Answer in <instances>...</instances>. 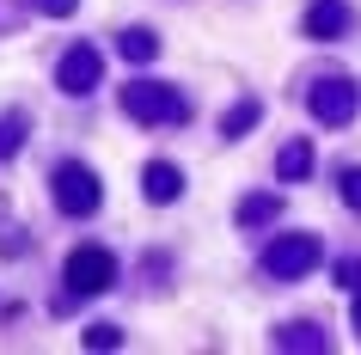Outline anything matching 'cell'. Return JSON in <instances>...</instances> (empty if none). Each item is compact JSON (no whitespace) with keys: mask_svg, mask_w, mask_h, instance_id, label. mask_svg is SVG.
<instances>
[{"mask_svg":"<svg viewBox=\"0 0 361 355\" xmlns=\"http://www.w3.org/2000/svg\"><path fill=\"white\" fill-rule=\"evenodd\" d=\"M276 215H282V203H276V196H251V203L239 208V221H245V227H257V221H276Z\"/></svg>","mask_w":361,"mask_h":355,"instance_id":"obj_12","label":"cell"},{"mask_svg":"<svg viewBox=\"0 0 361 355\" xmlns=\"http://www.w3.org/2000/svg\"><path fill=\"white\" fill-rule=\"evenodd\" d=\"M116 343H123L116 325H92V331H86V349H116Z\"/></svg>","mask_w":361,"mask_h":355,"instance_id":"obj_13","label":"cell"},{"mask_svg":"<svg viewBox=\"0 0 361 355\" xmlns=\"http://www.w3.org/2000/svg\"><path fill=\"white\" fill-rule=\"evenodd\" d=\"M251 123H257V104H239V111H233L227 123H221V135H245Z\"/></svg>","mask_w":361,"mask_h":355,"instance_id":"obj_14","label":"cell"},{"mask_svg":"<svg viewBox=\"0 0 361 355\" xmlns=\"http://www.w3.org/2000/svg\"><path fill=\"white\" fill-rule=\"evenodd\" d=\"M343 203H349V208L361 215V166H349V172H343Z\"/></svg>","mask_w":361,"mask_h":355,"instance_id":"obj_15","label":"cell"},{"mask_svg":"<svg viewBox=\"0 0 361 355\" xmlns=\"http://www.w3.org/2000/svg\"><path fill=\"white\" fill-rule=\"evenodd\" d=\"M61 276H68V294H104L116 282V258L104 245H80V251H68Z\"/></svg>","mask_w":361,"mask_h":355,"instance_id":"obj_2","label":"cell"},{"mask_svg":"<svg viewBox=\"0 0 361 355\" xmlns=\"http://www.w3.org/2000/svg\"><path fill=\"white\" fill-rule=\"evenodd\" d=\"M306 111L319 116L324 129H343V123H355V111H361V92L349 86L343 74H331V80H319L312 92H306Z\"/></svg>","mask_w":361,"mask_h":355,"instance_id":"obj_4","label":"cell"},{"mask_svg":"<svg viewBox=\"0 0 361 355\" xmlns=\"http://www.w3.org/2000/svg\"><path fill=\"white\" fill-rule=\"evenodd\" d=\"M276 172H282L288 184H294V178H306V172H312V148H306V141H288L282 160H276Z\"/></svg>","mask_w":361,"mask_h":355,"instance_id":"obj_10","label":"cell"},{"mask_svg":"<svg viewBox=\"0 0 361 355\" xmlns=\"http://www.w3.org/2000/svg\"><path fill=\"white\" fill-rule=\"evenodd\" d=\"M74 6H80V0H37V13H49V19H68Z\"/></svg>","mask_w":361,"mask_h":355,"instance_id":"obj_17","label":"cell"},{"mask_svg":"<svg viewBox=\"0 0 361 355\" xmlns=\"http://www.w3.org/2000/svg\"><path fill=\"white\" fill-rule=\"evenodd\" d=\"M123 111H129L135 123H184L190 104L171 92V86H159V80H129V86H123Z\"/></svg>","mask_w":361,"mask_h":355,"instance_id":"obj_1","label":"cell"},{"mask_svg":"<svg viewBox=\"0 0 361 355\" xmlns=\"http://www.w3.org/2000/svg\"><path fill=\"white\" fill-rule=\"evenodd\" d=\"M306 31H312V37H343V31H349V6H343V0H312V6H306Z\"/></svg>","mask_w":361,"mask_h":355,"instance_id":"obj_8","label":"cell"},{"mask_svg":"<svg viewBox=\"0 0 361 355\" xmlns=\"http://www.w3.org/2000/svg\"><path fill=\"white\" fill-rule=\"evenodd\" d=\"M116 43H123V56H129V61H153V56H159V37H153L147 25H129Z\"/></svg>","mask_w":361,"mask_h":355,"instance_id":"obj_9","label":"cell"},{"mask_svg":"<svg viewBox=\"0 0 361 355\" xmlns=\"http://www.w3.org/2000/svg\"><path fill=\"white\" fill-rule=\"evenodd\" d=\"M141 190H147V203H178V196H184V172L166 166V160H153V166L141 172Z\"/></svg>","mask_w":361,"mask_h":355,"instance_id":"obj_7","label":"cell"},{"mask_svg":"<svg viewBox=\"0 0 361 355\" xmlns=\"http://www.w3.org/2000/svg\"><path fill=\"white\" fill-rule=\"evenodd\" d=\"M355 331H361V294H355Z\"/></svg>","mask_w":361,"mask_h":355,"instance_id":"obj_18","label":"cell"},{"mask_svg":"<svg viewBox=\"0 0 361 355\" xmlns=\"http://www.w3.org/2000/svg\"><path fill=\"white\" fill-rule=\"evenodd\" d=\"M49 184H56V208L61 215H92L98 208V178L86 166H74V160H61Z\"/></svg>","mask_w":361,"mask_h":355,"instance_id":"obj_5","label":"cell"},{"mask_svg":"<svg viewBox=\"0 0 361 355\" xmlns=\"http://www.w3.org/2000/svg\"><path fill=\"white\" fill-rule=\"evenodd\" d=\"M19 148V116H6V123H0V153H13Z\"/></svg>","mask_w":361,"mask_h":355,"instance_id":"obj_16","label":"cell"},{"mask_svg":"<svg viewBox=\"0 0 361 355\" xmlns=\"http://www.w3.org/2000/svg\"><path fill=\"white\" fill-rule=\"evenodd\" d=\"M276 343H282V349H324V331H312V325H288Z\"/></svg>","mask_w":361,"mask_h":355,"instance_id":"obj_11","label":"cell"},{"mask_svg":"<svg viewBox=\"0 0 361 355\" xmlns=\"http://www.w3.org/2000/svg\"><path fill=\"white\" fill-rule=\"evenodd\" d=\"M264 270L276 282H294V276H306V270H319V233H282V239H269Z\"/></svg>","mask_w":361,"mask_h":355,"instance_id":"obj_3","label":"cell"},{"mask_svg":"<svg viewBox=\"0 0 361 355\" xmlns=\"http://www.w3.org/2000/svg\"><path fill=\"white\" fill-rule=\"evenodd\" d=\"M98 74H104V61H98V49H86V43H74L68 56H61V68H56V80H61V92H74V98H86L98 86Z\"/></svg>","mask_w":361,"mask_h":355,"instance_id":"obj_6","label":"cell"}]
</instances>
